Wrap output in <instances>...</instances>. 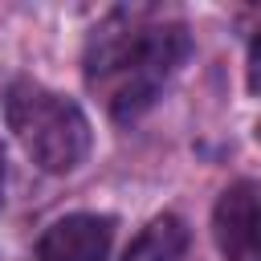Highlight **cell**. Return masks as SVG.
<instances>
[{
    "instance_id": "6da1fadb",
    "label": "cell",
    "mask_w": 261,
    "mask_h": 261,
    "mask_svg": "<svg viewBox=\"0 0 261 261\" xmlns=\"http://www.w3.org/2000/svg\"><path fill=\"white\" fill-rule=\"evenodd\" d=\"M192 53V37L179 20H163L151 8L110 12L86 41V86L106 102L110 118H139L167 77Z\"/></svg>"
},
{
    "instance_id": "7a4b0ae2",
    "label": "cell",
    "mask_w": 261,
    "mask_h": 261,
    "mask_svg": "<svg viewBox=\"0 0 261 261\" xmlns=\"http://www.w3.org/2000/svg\"><path fill=\"white\" fill-rule=\"evenodd\" d=\"M4 118L33 163L53 175L73 171L90 151V118L82 106L41 82H12L4 94Z\"/></svg>"
},
{
    "instance_id": "3957f363",
    "label": "cell",
    "mask_w": 261,
    "mask_h": 261,
    "mask_svg": "<svg viewBox=\"0 0 261 261\" xmlns=\"http://www.w3.org/2000/svg\"><path fill=\"white\" fill-rule=\"evenodd\" d=\"M110 241H114V216L73 212L45 228L37 261H106Z\"/></svg>"
},
{
    "instance_id": "277c9868",
    "label": "cell",
    "mask_w": 261,
    "mask_h": 261,
    "mask_svg": "<svg viewBox=\"0 0 261 261\" xmlns=\"http://www.w3.org/2000/svg\"><path fill=\"white\" fill-rule=\"evenodd\" d=\"M212 237L224 261H257V184L237 179L212 212Z\"/></svg>"
},
{
    "instance_id": "5b68a950",
    "label": "cell",
    "mask_w": 261,
    "mask_h": 261,
    "mask_svg": "<svg viewBox=\"0 0 261 261\" xmlns=\"http://www.w3.org/2000/svg\"><path fill=\"white\" fill-rule=\"evenodd\" d=\"M184 249H188V228H184V220H179V216H155V220L139 232V241L126 249L122 261H179Z\"/></svg>"
},
{
    "instance_id": "8992f818",
    "label": "cell",
    "mask_w": 261,
    "mask_h": 261,
    "mask_svg": "<svg viewBox=\"0 0 261 261\" xmlns=\"http://www.w3.org/2000/svg\"><path fill=\"white\" fill-rule=\"evenodd\" d=\"M0 196H4V159H0Z\"/></svg>"
}]
</instances>
